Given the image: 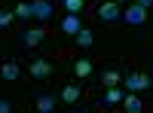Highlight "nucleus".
Segmentation results:
<instances>
[{
	"instance_id": "f257e3e1",
	"label": "nucleus",
	"mask_w": 153,
	"mask_h": 113,
	"mask_svg": "<svg viewBox=\"0 0 153 113\" xmlns=\"http://www.w3.org/2000/svg\"><path fill=\"white\" fill-rule=\"evenodd\" d=\"M123 83H126V92H135V95L150 89V77H147V73H141V70L126 73V77H123Z\"/></svg>"
},
{
	"instance_id": "f03ea898",
	"label": "nucleus",
	"mask_w": 153,
	"mask_h": 113,
	"mask_svg": "<svg viewBox=\"0 0 153 113\" xmlns=\"http://www.w3.org/2000/svg\"><path fill=\"white\" fill-rule=\"evenodd\" d=\"M126 24H132V28H138V24H144L147 21V9L144 6H138V3H129L123 9V16H120Z\"/></svg>"
},
{
	"instance_id": "7ed1b4c3",
	"label": "nucleus",
	"mask_w": 153,
	"mask_h": 113,
	"mask_svg": "<svg viewBox=\"0 0 153 113\" xmlns=\"http://www.w3.org/2000/svg\"><path fill=\"white\" fill-rule=\"evenodd\" d=\"M123 16V6L117 3V0H104V3L98 6V18L101 21H117Z\"/></svg>"
},
{
	"instance_id": "20e7f679",
	"label": "nucleus",
	"mask_w": 153,
	"mask_h": 113,
	"mask_svg": "<svg viewBox=\"0 0 153 113\" xmlns=\"http://www.w3.org/2000/svg\"><path fill=\"white\" fill-rule=\"evenodd\" d=\"M43 37H46V31H43V28H25L19 40H22V46H25V49H34V46H40V43H43Z\"/></svg>"
},
{
	"instance_id": "39448f33",
	"label": "nucleus",
	"mask_w": 153,
	"mask_h": 113,
	"mask_svg": "<svg viewBox=\"0 0 153 113\" xmlns=\"http://www.w3.org/2000/svg\"><path fill=\"white\" fill-rule=\"evenodd\" d=\"M31 9H34V18L37 21H52V0H31Z\"/></svg>"
},
{
	"instance_id": "423d86ee",
	"label": "nucleus",
	"mask_w": 153,
	"mask_h": 113,
	"mask_svg": "<svg viewBox=\"0 0 153 113\" xmlns=\"http://www.w3.org/2000/svg\"><path fill=\"white\" fill-rule=\"evenodd\" d=\"M31 77H34V80H46V77H52V64H49L46 58H34V61H31Z\"/></svg>"
},
{
	"instance_id": "0eeeda50",
	"label": "nucleus",
	"mask_w": 153,
	"mask_h": 113,
	"mask_svg": "<svg viewBox=\"0 0 153 113\" xmlns=\"http://www.w3.org/2000/svg\"><path fill=\"white\" fill-rule=\"evenodd\" d=\"M123 89L120 86H110V89H104V95H101V107H113V104H123Z\"/></svg>"
},
{
	"instance_id": "6e6552de",
	"label": "nucleus",
	"mask_w": 153,
	"mask_h": 113,
	"mask_svg": "<svg viewBox=\"0 0 153 113\" xmlns=\"http://www.w3.org/2000/svg\"><path fill=\"white\" fill-rule=\"evenodd\" d=\"M61 31L71 34V37H76V34L83 31V18H80V16H71V12H68V16L61 18Z\"/></svg>"
},
{
	"instance_id": "1a4fd4ad",
	"label": "nucleus",
	"mask_w": 153,
	"mask_h": 113,
	"mask_svg": "<svg viewBox=\"0 0 153 113\" xmlns=\"http://www.w3.org/2000/svg\"><path fill=\"white\" fill-rule=\"evenodd\" d=\"M123 110L126 113H144V104H141V98L135 92H126L123 95Z\"/></svg>"
},
{
	"instance_id": "9d476101",
	"label": "nucleus",
	"mask_w": 153,
	"mask_h": 113,
	"mask_svg": "<svg viewBox=\"0 0 153 113\" xmlns=\"http://www.w3.org/2000/svg\"><path fill=\"white\" fill-rule=\"evenodd\" d=\"M55 104H58V98H55V95H49V92L37 95V113H52Z\"/></svg>"
},
{
	"instance_id": "9b49d317",
	"label": "nucleus",
	"mask_w": 153,
	"mask_h": 113,
	"mask_svg": "<svg viewBox=\"0 0 153 113\" xmlns=\"http://www.w3.org/2000/svg\"><path fill=\"white\" fill-rule=\"evenodd\" d=\"M22 77V67L16 64V61H3V64H0V80H19Z\"/></svg>"
},
{
	"instance_id": "f8f14e48",
	"label": "nucleus",
	"mask_w": 153,
	"mask_h": 113,
	"mask_svg": "<svg viewBox=\"0 0 153 113\" xmlns=\"http://www.w3.org/2000/svg\"><path fill=\"white\" fill-rule=\"evenodd\" d=\"M123 83V73L117 70V67H107L104 73H101V86H104V89H110V86H120Z\"/></svg>"
},
{
	"instance_id": "ddd939ff",
	"label": "nucleus",
	"mask_w": 153,
	"mask_h": 113,
	"mask_svg": "<svg viewBox=\"0 0 153 113\" xmlns=\"http://www.w3.org/2000/svg\"><path fill=\"white\" fill-rule=\"evenodd\" d=\"M89 73H92V61H89V58H76L74 61V77L76 80H86Z\"/></svg>"
},
{
	"instance_id": "4468645a",
	"label": "nucleus",
	"mask_w": 153,
	"mask_h": 113,
	"mask_svg": "<svg viewBox=\"0 0 153 113\" xmlns=\"http://www.w3.org/2000/svg\"><path fill=\"white\" fill-rule=\"evenodd\" d=\"M80 95H83V89H80V86H65V89H61V101H65V104H76V101H80Z\"/></svg>"
},
{
	"instance_id": "2eb2a0df",
	"label": "nucleus",
	"mask_w": 153,
	"mask_h": 113,
	"mask_svg": "<svg viewBox=\"0 0 153 113\" xmlns=\"http://www.w3.org/2000/svg\"><path fill=\"white\" fill-rule=\"evenodd\" d=\"M61 3H65V9L71 12V16H80L83 6H86V0H61Z\"/></svg>"
},
{
	"instance_id": "dca6fc26",
	"label": "nucleus",
	"mask_w": 153,
	"mask_h": 113,
	"mask_svg": "<svg viewBox=\"0 0 153 113\" xmlns=\"http://www.w3.org/2000/svg\"><path fill=\"white\" fill-rule=\"evenodd\" d=\"M76 43H80L83 49H89V46L95 43V37H92V31H89V28H83L80 34H76Z\"/></svg>"
},
{
	"instance_id": "f3484780",
	"label": "nucleus",
	"mask_w": 153,
	"mask_h": 113,
	"mask_svg": "<svg viewBox=\"0 0 153 113\" xmlns=\"http://www.w3.org/2000/svg\"><path fill=\"white\" fill-rule=\"evenodd\" d=\"M12 12H16V18H25V21H28V18H34V9H31V3H19Z\"/></svg>"
},
{
	"instance_id": "a211bd4d",
	"label": "nucleus",
	"mask_w": 153,
	"mask_h": 113,
	"mask_svg": "<svg viewBox=\"0 0 153 113\" xmlns=\"http://www.w3.org/2000/svg\"><path fill=\"white\" fill-rule=\"evenodd\" d=\"M12 21H16V12H9V9H0V28H9Z\"/></svg>"
},
{
	"instance_id": "6ab92c4d",
	"label": "nucleus",
	"mask_w": 153,
	"mask_h": 113,
	"mask_svg": "<svg viewBox=\"0 0 153 113\" xmlns=\"http://www.w3.org/2000/svg\"><path fill=\"white\" fill-rule=\"evenodd\" d=\"M0 113H12V101L9 98H0Z\"/></svg>"
},
{
	"instance_id": "aec40b11",
	"label": "nucleus",
	"mask_w": 153,
	"mask_h": 113,
	"mask_svg": "<svg viewBox=\"0 0 153 113\" xmlns=\"http://www.w3.org/2000/svg\"><path fill=\"white\" fill-rule=\"evenodd\" d=\"M132 3H138V6H144V9H150V6H153V0H132Z\"/></svg>"
},
{
	"instance_id": "412c9836",
	"label": "nucleus",
	"mask_w": 153,
	"mask_h": 113,
	"mask_svg": "<svg viewBox=\"0 0 153 113\" xmlns=\"http://www.w3.org/2000/svg\"><path fill=\"white\" fill-rule=\"evenodd\" d=\"M117 3H120V6H123V3H132V0H117Z\"/></svg>"
},
{
	"instance_id": "4be33fe9",
	"label": "nucleus",
	"mask_w": 153,
	"mask_h": 113,
	"mask_svg": "<svg viewBox=\"0 0 153 113\" xmlns=\"http://www.w3.org/2000/svg\"><path fill=\"white\" fill-rule=\"evenodd\" d=\"M68 113H83V110H68Z\"/></svg>"
},
{
	"instance_id": "5701e85b",
	"label": "nucleus",
	"mask_w": 153,
	"mask_h": 113,
	"mask_svg": "<svg viewBox=\"0 0 153 113\" xmlns=\"http://www.w3.org/2000/svg\"><path fill=\"white\" fill-rule=\"evenodd\" d=\"M34 113H37V110H34Z\"/></svg>"
}]
</instances>
